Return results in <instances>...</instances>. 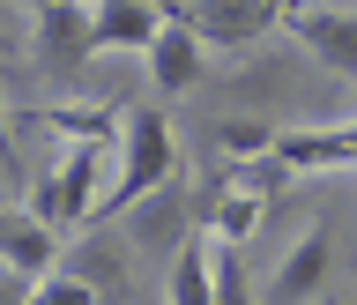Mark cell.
<instances>
[{"label": "cell", "instance_id": "cell-15", "mask_svg": "<svg viewBox=\"0 0 357 305\" xmlns=\"http://www.w3.org/2000/svg\"><path fill=\"white\" fill-rule=\"evenodd\" d=\"M208 142H216L231 164H253V156L275 149V127H268V119H216V127H208Z\"/></svg>", "mask_w": 357, "mask_h": 305}, {"label": "cell", "instance_id": "cell-4", "mask_svg": "<svg viewBox=\"0 0 357 305\" xmlns=\"http://www.w3.org/2000/svg\"><path fill=\"white\" fill-rule=\"evenodd\" d=\"M127 246H142V253H156V261H172L178 246L201 231V201L186 194V179H172V186H156L149 201H134L127 209Z\"/></svg>", "mask_w": 357, "mask_h": 305}, {"label": "cell", "instance_id": "cell-16", "mask_svg": "<svg viewBox=\"0 0 357 305\" xmlns=\"http://www.w3.org/2000/svg\"><path fill=\"white\" fill-rule=\"evenodd\" d=\"M208 283H216V305H253V276H245L238 246L208 239Z\"/></svg>", "mask_w": 357, "mask_h": 305}, {"label": "cell", "instance_id": "cell-5", "mask_svg": "<svg viewBox=\"0 0 357 305\" xmlns=\"http://www.w3.org/2000/svg\"><path fill=\"white\" fill-rule=\"evenodd\" d=\"M30 52H38V67H52V75H75V67L97 52V0H52V8H38V30H30Z\"/></svg>", "mask_w": 357, "mask_h": 305}, {"label": "cell", "instance_id": "cell-18", "mask_svg": "<svg viewBox=\"0 0 357 305\" xmlns=\"http://www.w3.org/2000/svg\"><path fill=\"white\" fill-rule=\"evenodd\" d=\"M0 172H8V186H30L22 179V156H15V134H8V105H0Z\"/></svg>", "mask_w": 357, "mask_h": 305}, {"label": "cell", "instance_id": "cell-9", "mask_svg": "<svg viewBox=\"0 0 357 305\" xmlns=\"http://www.w3.org/2000/svg\"><path fill=\"white\" fill-rule=\"evenodd\" d=\"M60 268H75V276H82L105 305H127V290H134V276H127V239H112L105 223H89V239L75 246Z\"/></svg>", "mask_w": 357, "mask_h": 305}, {"label": "cell", "instance_id": "cell-21", "mask_svg": "<svg viewBox=\"0 0 357 305\" xmlns=\"http://www.w3.org/2000/svg\"><path fill=\"white\" fill-rule=\"evenodd\" d=\"M30 8H52V0H30Z\"/></svg>", "mask_w": 357, "mask_h": 305}, {"label": "cell", "instance_id": "cell-19", "mask_svg": "<svg viewBox=\"0 0 357 305\" xmlns=\"http://www.w3.org/2000/svg\"><path fill=\"white\" fill-rule=\"evenodd\" d=\"M15 283H30V276H15V268H0V298H8V290H15Z\"/></svg>", "mask_w": 357, "mask_h": 305}, {"label": "cell", "instance_id": "cell-1", "mask_svg": "<svg viewBox=\"0 0 357 305\" xmlns=\"http://www.w3.org/2000/svg\"><path fill=\"white\" fill-rule=\"evenodd\" d=\"M178 179V142H172V119L156 105H134L127 127H119V172H112V186L97 194V223L127 216L134 201H149L156 186H172Z\"/></svg>", "mask_w": 357, "mask_h": 305}, {"label": "cell", "instance_id": "cell-14", "mask_svg": "<svg viewBox=\"0 0 357 305\" xmlns=\"http://www.w3.org/2000/svg\"><path fill=\"white\" fill-rule=\"evenodd\" d=\"M164 305H216V283H208V231L172 253V276H164Z\"/></svg>", "mask_w": 357, "mask_h": 305}, {"label": "cell", "instance_id": "cell-8", "mask_svg": "<svg viewBox=\"0 0 357 305\" xmlns=\"http://www.w3.org/2000/svg\"><path fill=\"white\" fill-rule=\"evenodd\" d=\"M275 172H350L357 164V119L350 127H312V134H275Z\"/></svg>", "mask_w": 357, "mask_h": 305}, {"label": "cell", "instance_id": "cell-20", "mask_svg": "<svg viewBox=\"0 0 357 305\" xmlns=\"http://www.w3.org/2000/svg\"><path fill=\"white\" fill-rule=\"evenodd\" d=\"M149 8H164V15H186V0H149Z\"/></svg>", "mask_w": 357, "mask_h": 305}, {"label": "cell", "instance_id": "cell-2", "mask_svg": "<svg viewBox=\"0 0 357 305\" xmlns=\"http://www.w3.org/2000/svg\"><path fill=\"white\" fill-rule=\"evenodd\" d=\"M97 194H105V142H75L45 179L22 186V209L52 231H82V223H97Z\"/></svg>", "mask_w": 357, "mask_h": 305}, {"label": "cell", "instance_id": "cell-22", "mask_svg": "<svg viewBox=\"0 0 357 305\" xmlns=\"http://www.w3.org/2000/svg\"><path fill=\"white\" fill-rule=\"evenodd\" d=\"M275 8H283V15H290V0H275Z\"/></svg>", "mask_w": 357, "mask_h": 305}, {"label": "cell", "instance_id": "cell-10", "mask_svg": "<svg viewBox=\"0 0 357 305\" xmlns=\"http://www.w3.org/2000/svg\"><path fill=\"white\" fill-rule=\"evenodd\" d=\"M52 261H60V231L38 223L30 209H0V268L38 283V276H52Z\"/></svg>", "mask_w": 357, "mask_h": 305}, {"label": "cell", "instance_id": "cell-3", "mask_svg": "<svg viewBox=\"0 0 357 305\" xmlns=\"http://www.w3.org/2000/svg\"><path fill=\"white\" fill-rule=\"evenodd\" d=\"M178 22H186L201 45H216V52H253V45L283 22V8H275V0H186Z\"/></svg>", "mask_w": 357, "mask_h": 305}, {"label": "cell", "instance_id": "cell-6", "mask_svg": "<svg viewBox=\"0 0 357 305\" xmlns=\"http://www.w3.org/2000/svg\"><path fill=\"white\" fill-rule=\"evenodd\" d=\"M328 276H335V231H328V223H312L305 239H298L283 261H275V283H268V298H275V305H312L320 290H328Z\"/></svg>", "mask_w": 357, "mask_h": 305}, {"label": "cell", "instance_id": "cell-13", "mask_svg": "<svg viewBox=\"0 0 357 305\" xmlns=\"http://www.w3.org/2000/svg\"><path fill=\"white\" fill-rule=\"evenodd\" d=\"M22 119L67 134V142H105V149L119 142V127H127V112H119V105H30Z\"/></svg>", "mask_w": 357, "mask_h": 305}, {"label": "cell", "instance_id": "cell-12", "mask_svg": "<svg viewBox=\"0 0 357 305\" xmlns=\"http://www.w3.org/2000/svg\"><path fill=\"white\" fill-rule=\"evenodd\" d=\"M164 22L172 15L149 0H97V52H149Z\"/></svg>", "mask_w": 357, "mask_h": 305}, {"label": "cell", "instance_id": "cell-7", "mask_svg": "<svg viewBox=\"0 0 357 305\" xmlns=\"http://www.w3.org/2000/svg\"><path fill=\"white\" fill-rule=\"evenodd\" d=\"M290 38L305 45L320 67L357 75V15L350 8H290Z\"/></svg>", "mask_w": 357, "mask_h": 305}, {"label": "cell", "instance_id": "cell-11", "mask_svg": "<svg viewBox=\"0 0 357 305\" xmlns=\"http://www.w3.org/2000/svg\"><path fill=\"white\" fill-rule=\"evenodd\" d=\"M201 52H208V45L194 38V30H186V22H164V30H156V45L149 52H142V60H149V82L164 89V97H186V89L201 82Z\"/></svg>", "mask_w": 357, "mask_h": 305}, {"label": "cell", "instance_id": "cell-17", "mask_svg": "<svg viewBox=\"0 0 357 305\" xmlns=\"http://www.w3.org/2000/svg\"><path fill=\"white\" fill-rule=\"evenodd\" d=\"M22 305H105V298H97L75 268H52V276H38V283H30V298H22Z\"/></svg>", "mask_w": 357, "mask_h": 305}]
</instances>
